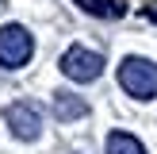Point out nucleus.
I'll use <instances>...</instances> for the list:
<instances>
[{"instance_id":"obj_1","label":"nucleus","mask_w":157,"mask_h":154,"mask_svg":"<svg viewBox=\"0 0 157 154\" xmlns=\"http://www.w3.org/2000/svg\"><path fill=\"white\" fill-rule=\"evenodd\" d=\"M119 85H123V92L134 96V100H153L157 96V62L138 58V54L123 58L119 62Z\"/></svg>"},{"instance_id":"obj_2","label":"nucleus","mask_w":157,"mask_h":154,"mask_svg":"<svg viewBox=\"0 0 157 154\" xmlns=\"http://www.w3.org/2000/svg\"><path fill=\"white\" fill-rule=\"evenodd\" d=\"M35 58V35L23 23H4L0 27V69H23Z\"/></svg>"},{"instance_id":"obj_3","label":"nucleus","mask_w":157,"mask_h":154,"mask_svg":"<svg viewBox=\"0 0 157 154\" xmlns=\"http://www.w3.org/2000/svg\"><path fill=\"white\" fill-rule=\"evenodd\" d=\"M58 69L69 77V81L88 85V81H96V77L104 73V54H100V50H88V46H69V50L61 54Z\"/></svg>"},{"instance_id":"obj_4","label":"nucleus","mask_w":157,"mask_h":154,"mask_svg":"<svg viewBox=\"0 0 157 154\" xmlns=\"http://www.w3.org/2000/svg\"><path fill=\"white\" fill-rule=\"evenodd\" d=\"M4 127L12 131L19 143H35L42 135V108L31 100H12L4 108Z\"/></svg>"},{"instance_id":"obj_5","label":"nucleus","mask_w":157,"mask_h":154,"mask_svg":"<svg viewBox=\"0 0 157 154\" xmlns=\"http://www.w3.org/2000/svg\"><path fill=\"white\" fill-rule=\"evenodd\" d=\"M50 112H54V120L69 123V120H81V116H88V100L77 96V92H65V89H61V92H54Z\"/></svg>"},{"instance_id":"obj_6","label":"nucleus","mask_w":157,"mask_h":154,"mask_svg":"<svg viewBox=\"0 0 157 154\" xmlns=\"http://www.w3.org/2000/svg\"><path fill=\"white\" fill-rule=\"evenodd\" d=\"M104 150L107 154H146L142 139L130 135V131H111V135L104 139Z\"/></svg>"},{"instance_id":"obj_7","label":"nucleus","mask_w":157,"mask_h":154,"mask_svg":"<svg viewBox=\"0 0 157 154\" xmlns=\"http://www.w3.org/2000/svg\"><path fill=\"white\" fill-rule=\"evenodd\" d=\"M88 15H100V19H119L123 15V4L119 0H77Z\"/></svg>"},{"instance_id":"obj_8","label":"nucleus","mask_w":157,"mask_h":154,"mask_svg":"<svg viewBox=\"0 0 157 154\" xmlns=\"http://www.w3.org/2000/svg\"><path fill=\"white\" fill-rule=\"evenodd\" d=\"M146 15H150V19H153V23H157V8H150V12H146Z\"/></svg>"}]
</instances>
